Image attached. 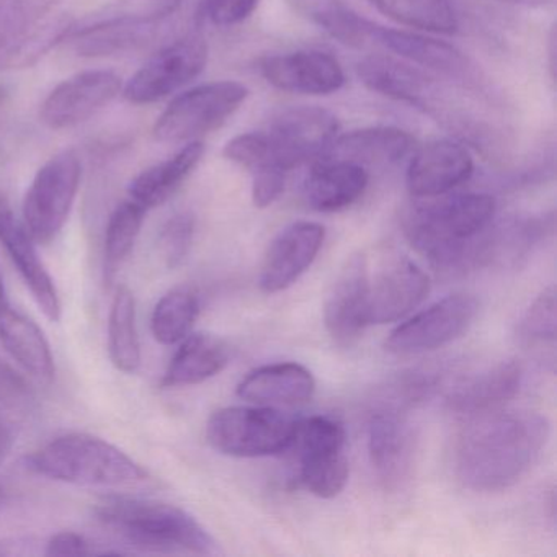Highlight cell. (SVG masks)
I'll return each mask as SVG.
<instances>
[{
	"instance_id": "obj_9",
	"label": "cell",
	"mask_w": 557,
	"mask_h": 557,
	"mask_svg": "<svg viewBox=\"0 0 557 557\" xmlns=\"http://www.w3.org/2000/svg\"><path fill=\"white\" fill-rule=\"evenodd\" d=\"M263 133L270 164L288 174L312 159L324 158L337 138L338 122L321 107H292L280 112Z\"/></svg>"
},
{
	"instance_id": "obj_18",
	"label": "cell",
	"mask_w": 557,
	"mask_h": 557,
	"mask_svg": "<svg viewBox=\"0 0 557 557\" xmlns=\"http://www.w3.org/2000/svg\"><path fill=\"white\" fill-rule=\"evenodd\" d=\"M474 171L471 152L451 139L417 149L407 169V188L417 198H438L469 181Z\"/></svg>"
},
{
	"instance_id": "obj_38",
	"label": "cell",
	"mask_w": 557,
	"mask_h": 557,
	"mask_svg": "<svg viewBox=\"0 0 557 557\" xmlns=\"http://www.w3.org/2000/svg\"><path fill=\"white\" fill-rule=\"evenodd\" d=\"M286 172L262 168L252 172V201L257 208H269L285 190Z\"/></svg>"
},
{
	"instance_id": "obj_43",
	"label": "cell",
	"mask_w": 557,
	"mask_h": 557,
	"mask_svg": "<svg viewBox=\"0 0 557 557\" xmlns=\"http://www.w3.org/2000/svg\"><path fill=\"white\" fill-rule=\"evenodd\" d=\"M504 4L527 5V8H543V5L550 4L553 0H497Z\"/></svg>"
},
{
	"instance_id": "obj_20",
	"label": "cell",
	"mask_w": 557,
	"mask_h": 557,
	"mask_svg": "<svg viewBox=\"0 0 557 557\" xmlns=\"http://www.w3.org/2000/svg\"><path fill=\"white\" fill-rule=\"evenodd\" d=\"M0 243L45 315L50 321L60 322L63 308L54 280L38 256L37 243L32 239L24 223L12 213L9 205L0 208Z\"/></svg>"
},
{
	"instance_id": "obj_16",
	"label": "cell",
	"mask_w": 557,
	"mask_h": 557,
	"mask_svg": "<svg viewBox=\"0 0 557 557\" xmlns=\"http://www.w3.org/2000/svg\"><path fill=\"white\" fill-rule=\"evenodd\" d=\"M324 239V226L311 221H298L285 227L267 250L260 270V289L273 295L295 285L314 262Z\"/></svg>"
},
{
	"instance_id": "obj_34",
	"label": "cell",
	"mask_w": 557,
	"mask_h": 557,
	"mask_svg": "<svg viewBox=\"0 0 557 557\" xmlns=\"http://www.w3.org/2000/svg\"><path fill=\"white\" fill-rule=\"evenodd\" d=\"M195 220L182 213L168 221L159 236V252L169 269L182 265L194 246Z\"/></svg>"
},
{
	"instance_id": "obj_11",
	"label": "cell",
	"mask_w": 557,
	"mask_h": 557,
	"mask_svg": "<svg viewBox=\"0 0 557 557\" xmlns=\"http://www.w3.org/2000/svg\"><path fill=\"white\" fill-rule=\"evenodd\" d=\"M479 302L471 295H451L397 325L386 341V350L397 355L425 354L461 337L478 315Z\"/></svg>"
},
{
	"instance_id": "obj_45",
	"label": "cell",
	"mask_w": 557,
	"mask_h": 557,
	"mask_svg": "<svg viewBox=\"0 0 557 557\" xmlns=\"http://www.w3.org/2000/svg\"><path fill=\"white\" fill-rule=\"evenodd\" d=\"M8 200H5L4 185H2V174H0V208L5 207Z\"/></svg>"
},
{
	"instance_id": "obj_31",
	"label": "cell",
	"mask_w": 557,
	"mask_h": 557,
	"mask_svg": "<svg viewBox=\"0 0 557 557\" xmlns=\"http://www.w3.org/2000/svg\"><path fill=\"white\" fill-rule=\"evenodd\" d=\"M376 11L396 24L430 34L458 32V15L451 0H368Z\"/></svg>"
},
{
	"instance_id": "obj_21",
	"label": "cell",
	"mask_w": 557,
	"mask_h": 557,
	"mask_svg": "<svg viewBox=\"0 0 557 557\" xmlns=\"http://www.w3.org/2000/svg\"><path fill=\"white\" fill-rule=\"evenodd\" d=\"M185 0H109L61 32L60 40H79L115 28H148L174 15Z\"/></svg>"
},
{
	"instance_id": "obj_10",
	"label": "cell",
	"mask_w": 557,
	"mask_h": 557,
	"mask_svg": "<svg viewBox=\"0 0 557 557\" xmlns=\"http://www.w3.org/2000/svg\"><path fill=\"white\" fill-rule=\"evenodd\" d=\"M208 63V45L200 35H187L154 54L123 89L133 106H149L197 79Z\"/></svg>"
},
{
	"instance_id": "obj_30",
	"label": "cell",
	"mask_w": 557,
	"mask_h": 557,
	"mask_svg": "<svg viewBox=\"0 0 557 557\" xmlns=\"http://www.w3.org/2000/svg\"><path fill=\"white\" fill-rule=\"evenodd\" d=\"M109 355L113 367L132 374L141 364V344L136 324V299L128 286L120 285L109 314Z\"/></svg>"
},
{
	"instance_id": "obj_14",
	"label": "cell",
	"mask_w": 557,
	"mask_h": 557,
	"mask_svg": "<svg viewBox=\"0 0 557 557\" xmlns=\"http://www.w3.org/2000/svg\"><path fill=\"white\" fill-rule=\"evenodd\" d=\"M259 70L263 79L275 89L302 96H329L345 84L341 63L324 51L267 57L260 61Z\"/></svg>"
},
{
	"instance_id": "obj_32",
	"label": "cell",
	"mask_w": 557,
	"mask_h": 557,
	"mask_svg": "<svg viewBox=\"0 0 557 557\" xmlns=\"http://www.w3.org/2000/svg\"><path fill=\"white\" fill-rule=\"evenodd\" d=\"M200 299L191 288H175L162 296L151 315L152 337L162 345H177L194 331Z\"/></svg>"
},
{
	"instance_id": "obj_8",
	"label": "cell",
	"mask_w": 557,
	"mask_h": 557,
	"mask_svg": "<svg viewBox=\"0 0 557 557\" xmlns=\"http://www.w3.org/2000/svg\"><path fill=\"white\" fill-rule=\"evenodd\" d=\"M83 177L74 151L58 152L37 172L24 200L25 230L41 246L53 243L70 220Z\"/></svg>"
},
{
	"instance_id": "obj_36",
	"label": "cell",
	"mask_w": 557,
	"mask_h": 557,
	"mask_svg": "<svg viewBox=\"0 0 557 557\" xmlns=\"http://www.w3.org/2000/svg\"><path fill=\"white\" fill-rule=\"evenodd\" d=\"M223 154L240 168L247 169L250 174L257 169L273 168L270 164L269 141L263 132L236 136L224 146Z\"/></svg>"
},
{
	"instance_id": "obj_42",
	"label": "cell",
	"mask_w": 557,
	"mask_h": 557,
	"mask_svg": "<svg viewBox=\"0 0 557 557\" xmlns=\"http://www.w3.org/2000/svg\"><path fill=\"white\" fill-rule=\"evenodd\" d=\"M556 28L553 27L549 34V45H547V53H549V71L550 79H556Z\"/></svg>"
},
{
	"instance_id": "obj_2",
	"label": "cell",
	"mask_w": 557,
	"mask_h": 557,
	"mask_svg": "<svg viewBox=\"0 0 557 557\" xmlns=\"http://www.w3.org/2000/svg\"><path fill=\"white\" fill-rule=\"evenodd\" d=\"M407 213V239L440 269L453 270L479 262L485 231L494 221L497 205L491 195L462 194L426 198Z\"/></svg>"
},
{
	"instance_id": "obj_24",
	"label": "cell",
	"mask_w": 557,
	"mask_h": 557,
	"mask_svg": "<svg viewBox=\"0 0 557 557\" xmlns=\"http://www.w3.org/2000/svg\"><path fill=\"white\" fill-rule=\"evenodd\" d=\"M370 175L363 165L338 159H319L305 182L309 207L322 213H334L360 200Z\"/></svg>"
},
{
	"instance_id": "obj_26",
	"label": "cell",
	"mask_w": 557,
	"mask_h": 557,
	"mask_svg": "<svg viewBox=\"0 0 557 557\" xmlns=\"http://www.w3.org/2000/svg\"><path fill=\"white\" fill-rule=\"evenodd\" d=\"M231 348L223 338L207 332L190 334L181 342L164 377L162 387H185L205 383L230 364Z\"/></svg>"
},
{
	"instance_id": "obj_39",
	"label": "cell",
	"mask_w": 557,
	"mask_h": 557,
	"mask_svg": "<svg viewBox=\"0 0 557 557\" xmlns=\"http://www.w3.org/2000/svg\"><path fill=\"white\" fill-rule=\"evenodd\" d=\"M47 556H99L100 549L83 534L63 531L48 541Z\"/></svg>"
},
{
	"instance_id": "obj_22",
	"label": "cell",
	"mask_w": 557,
	"mask_h": 557,
	"mask_svg": "<svg viewBox=\"0 0 557 557\" xmlns=\"http://www.w3.org/2000/svg\"><path fill=\"white\" fill-rule=\"evenodd\" d=\"M314 393V376L299 363L265 364L237 384V396L257 406H298L311 400Z\"/></svg>"
},
{
	"instance_id": "obj_33",
	"label": "cell",
	"mask_w": 557,
	"mask_h": 557,
	"mask_svg": "<svg viewBox=\"0 0 557 557\" xmlns=\"http://www.w3.org/2000/svg\"><path fill=\"white\" fill-rule=\"evenodd\" d=\"M148 211L133 200H125L110 214L103 250V272L106 282L112 283L119 275L125 260L135 249L136 240L141 234Z\"/></svg>"
},
{
	"instance_id": "obj_35",
	"label": "cell",
	"mask_w": 557,
	"mask_h": 557,
	"mask_svg": "<svg viewBox=\"0 0 557 557\" xmlns=\"http://www.w3.org/2000/svg\"><path fill=\"white\" fill-rule=\"evenodd\" d=\"M521 335L531 342H554L556 338V289H544L521 319Z\"/></svg>"
},
{
	"instance_id": "obj_17",
	"label": "cell",
	"mask_w": 557,
	"mask_h": 557,
	"mask_svg": "<svg viewBox=\"0 0 557 557\" xmlns=\"http://www.w3.org/2000/svg\"><path fill=\"white\" fill-rule=\"evenodd\" d=\"M368 276L363 253H355L342 267L324 305V324L338 345L355 344L368 327Z\"/></svg>"
},
{
	"instance_id": "obj_7",
	"label": "cell",
	"mask_w": 557,
	"mask_h": 557,
	"mask_svg": "<svg viewBox=\"0 0 557 557\" xmlns=\"http://www.w3.org/2000/svg\"><path fill=\"white\" fill-rule=\"evenodd\" d=\"M249 89L234 81L201 84L175 97L156 120L152 136L159 143L200 141L240 109Z\"/></svg>"
},
{
	"instance_id": "obj_15",
	"label": "cell",
	"mask_w": 557,
	"mask_h": 557,
	"mask_svg": "<svg viewBox=\"0 0 557 557\" xmlns=\"http://www.w3.org/2000/svg\"><path fill=\"white\" fill-rule=\"evenodd\" d=\"M368 453L374 474L386 491H397L412 475L416 436L396 410L373 413L368 423Z\"/></svg>"
},
{
	"instance_id": "obj_40",
	"label": "cell",
	"mask_w": 557,
	"mask_h": 557,
	"mask_svg": "<svg viewBox=\"0 0 557 557\" xmlns=\"http://www.w3.org/2000/svg\"><path fill=\"white\" fill-rule=\"evenodd\" d=\"M24 391L22 381L9 370L4 364H0V396H8V394H21Z\"/></svg>"
},
{
	"instance_id": "obj_12",
	"label": "cell",
	"mask_w": 557,
	"mask_h": 557,
	"mask_svg": "<svg viewBox=\"0 0 557 557\" xmlns=\"http://www.w3.org/2000/svg\"><path fill=\"white\" fill-rule=\"evenodd\" d=\"M122 87V77L113 71L92 70L74 74L48 94L41 103V123L54 132L74 128L116 99Z\"/></svg>"
},
{
	"instance_id": "obj_25",
	"label": "cell",
	"mask_w": 557,
	"mask_h": 557,
	"mask_svg": "<svg viewBox=\"0 0 557 557\" xmlns=\"http://www.w3.org/2000/svg\"><path fill=\"white\" fill-rule=\"evenodd\" d=\"M416 139L393 126L357 129L337 136L322 159L355 162L363 165L396 164L412 152Z\"/></svg>"
},
{
	"instance_id": "obj_37",
	"label": "cell",
	"mask_w": 557,
	"mask_h": 557,
	"mask_svg": "<svg viewBox=\"0 0 557 557\" xmlns=\"http://www.w3.org/2000/svg\"><path fill=\"white\" fill-rule=\"evenodd\" d=\"M260 0H201V18L214 27L243 24L259 8Z\"/></svg>"
},
{
	"instance_id": "obj_4",
	"label": "cell",
	"mask_w": 557,
	"mask_h": 557,
	"mask_svg": "<svg viewBox=\"0 0 557 557\" xmlns=\"http://www.w3.org/2000/svg\"><path fill=\"white\" fill-rule=\"evenodd\" d=\"M25 468L41 478L84 487H132L148 481L139 462L107 440L67 433L25 458Z\"/></svg>"
},
{
	"instance_id": "obj_6",
	"label": "cell",
	"mask_w": 557,
	"mask_h": 557,
	"mask_svg": "<svg viewBox=\"0 0 557 557\" xmlns=\"http://www.w3.org/2000/svg\"><path fill=\"white\" fill-rule=\"evenodd\" d=\"M296 422L272 406L224 407L207 423V440L234 458H262L286 453Z\"/></svg>"
},
{
	"instance_id": "obj_3",
	"label": "cell",
	"mask_w": 557,
	"mask_h": 557,
	"mask_svg": "<svg viewBox=\"0 0 557 557\" xmlns=\"http://www.w3.org/2000/svg\"><path fill=\"white\" fill-rule=\"evenodd\" d=\"M107 528L129 544L158 553L216 554V541L184 508L151 498L110 495L96 507Z\"/></svg>"
},
{
	"instance_id": "obj_44",
	"label": "cell",
	"mask_w": 557,
	"mask_h": 557,
	"mask_svg": "<svg viewBox=\"0 0 557 557\" xmlns=\"http://www.w3.org/2000/svg\"><path fill=\"white\" fill-rule=\"evenodd\" d=\"M5 308H9V301L8 295H5L4 280L0 275V312L4 311Z\"/></svg>"
},
{
	"instance_id": "obj_23",
	"label": "cell",
	"mask_w": 557,
	"mask_h": 557,
	"mask_svg": "<svg viewBox=\"0 0 557 557\" xmlns=\"http://www.w3.org/2000/svg\"><path fill=\"white\" fill-rule=\"evenodd\" d=\"M521 377L523 371L520 363L515 360L500 361L451 391L448 397L449 409L466 419L500 410L517 396Z\"/></svg>"
},
{
	"instance_id": "obj_28",
	"label": "cell",
	"mask_w": 557,
	"mask_h": 557,
	"mask_svg": "<svg viewBox=\"0 0 557 557\" xmlns=\"http://www.w3.org/2000/svg\"><path fill=\"white\" fill-rule=\"evenodd\" d=\"M0 342L30 376L40 381L53 380V354L37 322L14 309L5 308L0 312Z\"/></svg>"
},
{
	"instance_id": "obj_13",
	"label": "cell",
	"mask_w": 557,
	"mask_h": 557,
	"mask_svg": "<svg viewBox=\"0 0 557 557\" xmlns=\"http://www.w3.org/2000/svg\"><path fill=\"white\" fill-rule=\"evenodd\" d=\"M426 273L406 257H394L368 276V325L391 324L409 315L429 296Z\"/></svg>"
},
{
	"instance_id": "obj_19",
	"label": "cell",
	"mask_w": 557,
	"mask_h": 557,
	"mask_svg": "<svg viewBox=\"0 0 557 557\" xmlns=\"http://www.w3.org/2000/svg\"><path fill=\"white\" fill-rule=\"evenodd\" d=\"M371 41L380 45L389 53L397 54L400 60L416 66L425 67L433 73L442 74L456 83L471 86L475 81V70L468 58L446 41L410 34L404 30H391L374 24L371 30Z\"/></svg>"
},
{
	"instance_id": "obj_29",
	"label": "cell",
	"mask_w": 557,
	"mask_h": 557,
	"mask_svg": "<svg viewBox=\"0 0 557 557\" xmlns=\"http://www.w3.org/2000/svg\"><path fill=\"white\" fill-rule=\"evenodd\" d=\"M288 4L345 47L361 48L371 41L373 22L358 15L344 0H288Z\"/></svg>"
},
{
	"instance_id": "obj_1",
	"label": "cell",
	"mask_w": 557,
	"mask_h": 557,
	"mask_svg": "<svg viewBox=\"0 0 557 557\" xmlns=\"http://www.w3.org/2000/svg\"><path fill=\"white\" fill-rule=\"evenodd\" d=\"M456 448V474L475 492L517 484L546 445L549 425L537 413L495 412L474 417Z\"/></svg>"
},
{
	"instance_id": "obj_5",
	"label": "cell",
	"mask_w": 557,
	"mask_h": 557,
	"mask_svg": "<svg viewBox=\"0 0 557 557\" xmlns=\"http://www.w3.org/2000/svg\"><path fill=\"white\" fill-rule=\"evenodd\" d=\"M295 456L296 481L315 497L334 498L348 482L345 430L331 417L296 422L288 449Z\"/></svg>"
},
{
	"instance_id": "obj_41",
	"label": "cell",
	"mask_w": 557,
	"mask_h": 557,
	"mask_svg": "<svg viewBox=\"0 0 557 557\" xmlns=\"http://www.w3.org/2000/svg\"><path fill=\"white\" fill-rule=\"evenodd\" d=\"M12 448V433L11 429H9L8 423L4 422V419L0 417V466L8 458L9 453H11Z\"/></svg>"
},
{
	"instance_id": "obj_46",
	"label": "cell",
	"mask_w": 557,
	"mask_h": 557,
	"mask_svg": "<svg viewBox=\"0 0 557 557\" xmlns=\"http://www.w3.org/2000/svg\"><path fill=\"white\" fill-rule=\"evenodd\" d=\"M4 500H5V492H4V488L0 487V507H2V505H4Z\"/></svg>"
},
{
	"instance_id": "obj_27",
	"label": "cell",
	"mask_w": 557,
	"mask_h": 557,
	"mask_svg": "<svg viewBox=\"0 0 557 557\" xmlns=\"http://www.w3.org/2000/svg\"><path fill=\"white\" fill-rule=\"evenodd\" d=\"M203 154V143L191 141L172 158L146 169L129 184V200L141 205L146 211L161 207L177 194L178 188L200 164Z\"/></svg>"
}]
</instances>
